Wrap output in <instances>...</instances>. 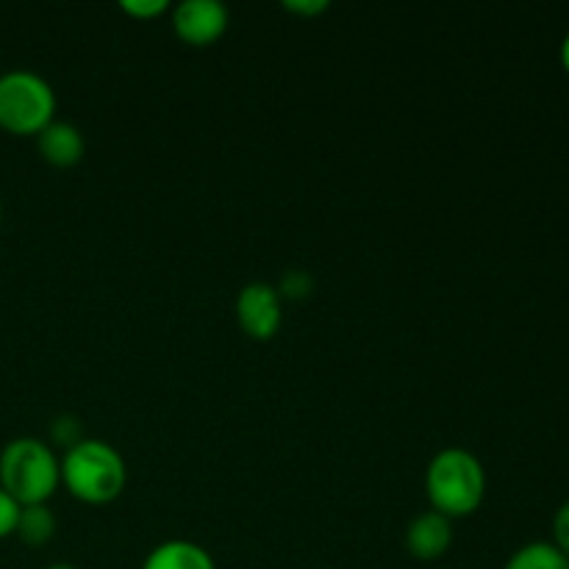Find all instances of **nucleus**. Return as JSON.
<instances>
[{
    "label": "nucleus",
    "instance_id": "dca6fc26",
    "mask_svg": "<svg viewBox=\"0 0 569 569\" xmlns=\"http://www.w3.org/2000/svg\"><path fill=\"white\" fill-rule=\"evenodd\" d=\"M553 533H556V548L561 550V553L569 559V503H565L559 509V515H556L553 520Z\"/></svg>",
    "mask_w": 569,
    "mask_h": 569
},
{
    "label": "nucleus",
    "instance_id": "9d476101",
    "mask_svg": "<svg viewBox=\"0 0 569 569\" xmlns=\"http://www.w3.org/2000/svg\"><path fill=\"white\" fill-rule=\"evenodd\" d=\"M14 533L22 539V542L31 545V548H42V545H48L56 533L53 511H50L44 503L22 506Z\"/></svg>",
    "mask_w": 569,
    "mask_h": 569
},
{
    "label": "nucleus",
    "instance_id": "7ed1b4c3",
    "mask_svg": "<svg viewBox=\"0 0 569 569\" xmlns=\"http://www.w3.org/2000/svg\"><path fill=\"white\" fill-rule=\"evenodd\" d=\"M428 498L433 511L450 517H465L481 506L487 495V472L481 461L461 448H448L433 456L426 476Z\"/></svg>",
    "mask_w": 569,
    "mask_h": 569
},
{
    "label": "nucleus",
    "instance_id": "0eeeda50",
    "mask_svg": "<svg viewBox=\"0 0 569 569\" xmlns=\"http://www.w3.org/2000/svg\"><path fill=\"white\" fill-rule=\"evenodd\" d=\"M450 542H453V528H450L448 517L439 511H426V515L415 517L406 531V548L420 561L442 559Z\"/></svg>",
    "mask_w": 569,
    "mask_h": 569
},
{
    "label": "nucleus",
    "instance_id": "423d86ee",
    "mask_svg": "<svg viewBox=\"0 0 569 569\" xmlns=\"http://www.w3.org/2000/svg\"><path fill=\"white\" fill-rule=\"evenodd\" d=\"M176 33L189 44H211L226 33L228 9L220 0H183L172 11Z\"/></svg>",
    "mask_w": 569,
    "mask_h": 569
},
{
    "label": "nucleus",
    "instance_id": "aec40b11",
    "mask_svg": "<svg viewBox=\"0 0 569 569\" xmlns=\"http://www.w3.org/2000/svg\"><path fill=\"white\" fill-rule=\"evenodd\" d=\"M0 220H3V203H0Z\"/></svg>",
    "mask_w": 569,
    "mask_h": 569
},
{
    "label": "nucleus",
    "instance_id": "ddd939ff",
    "mask_svg": "<svg viewBox=\"0 0 569 569\" xmlns=\"http://www.w3.org/2000/svg\"><path fill=\"white\" fill-rule=\"evenodd\" d=\"M311 289H315V278H311L309 272H303V270H292V272H287V276H283L278 295H283V298H292V300H300V298H306V295H311Z\"/></svg>",
    "mask_w": 569,
    "mask_h": 569
},
{
    "label": "nucleus",
    "instance_id": "6e6552de",
    "mask_svg": "<svg viewBox=\"0 0 569 569\" xmlns=\"http://www.w3.org/2000/svg\"><path fill=\"white\" fill-rule=\"evenodd\" d=\"M39 139V153L48 164L53 167H72L83 159V133L78 131V126L67 120H53L37 133Z\"/></svg>",
    "mask_w": 569,
    "mask_h": 569
},
{
    "label": "nucleus",
    "instance_id": "9b49d317",
    "mask_svg": "<svg viewBox=\"0 0 569 569\" xmlns=\"http://www.w3.org/2000/svg\"><path fill=\"white\" fill-rule=\"evenodd\" d=\"M506 569H569V559L556 545L533 542L517 550Z\"/></svg>",
    "mask_w": 569,
    "mask_h": 569
},
{
    "label": "nucleus",
    "instance_id": "a211bd4d",
    "mask_svg": "<svg viewBox=\"0 0 569 569\" xmlns=\"http://www.w3.org/2000/svg\"><path fill=\"white\" fill-rule=\"evenodd\" d=\"M561 61H565V67H567V72H569V33H567L565 44H561Z\"/></svg>",
    "mask_w": 569,
    "mask_h": 569
},
{
    "label": "nucleus",
    "instance_id": "f8f14e48",
    "mask_svg": "<svg viewBox=\"0 0 569 569\" xmlns=\"http://www.w3.org/2000/svg\"><path fill=\"white\" fill-rule=\"evenodd\" d=\"M50 439H53L56 445H61L64 450L76 448L78 442H81V426H78V420L72 415H61L56 417L53 426H50Z\"/></svg>",
    "mask_w": 569,
    "mask_h": 569
},
{
    "label": "nucleus",
    "instance_id": "4468645a",
    "mask_svg": "<svg viewBox=\"0 0 569 569\" xmlns=\"http://www.w3.org/2000/svg\"><path fill=\"white\" fill-rule=\"evenodd\" d=\"M22 506L0 487V539L11 537L17 531V520H20Z\"/></svg>",
    "mask_w": 569,
    "mask_h": 569
},
{
    "label": "nucleus",
    "instance_id": "f257e3e1",
    "mask_svg": "<svg viewBox=\"0 0 569 569\" xmlns=\"http://www.w3.org/2000/svg\"><path fill=\"white\" fill-rule=\"evenodd\" d=\"M61 481L83 503H111L120 498L128 481L122 456L103 439H81L61 461Z\"/></svg>",
    "mask_w": 569,
    "mask_h": 569
},
{
    "label": "nucleus",
    "instance_id": "20e7f679",
    "mask_svg": "<svg viewBox=\"0 0 569 569\" xmlns=\"http://www.w3.org/2000/svg\"><path fill=\"white\" fill-rule=\"evenodd\" d=\"M56 114V92L39 72L9 70L0 76V128L17 137L42 131Z\"/></svg>",
    "mask_w": 569,
    "mask_h": 569
},
{
    "label": "nucleus",
    "instance_id": "1a4fd4ad",
    "mask_svg": "<svg viewBox=\"0 0 569 569\" xmlns=\"http://www.w3.org/2000/svg\"><path fill=\"white\" fill-rule=\"evenodd\" d=\"M142 569H217V565L200 545L187 542V539H172V542L159 545L144 559Z\"/></svg>",
    "mask_w": 569,
    "mask_h": 569
},
{
    "label": "nucleus",
    "instance_id": "f03ea898",
    "mask_svg": "<svg viewBox=\"0 0 569 569\" xmlns=\"http://www.w3.org/2000/svg\"><path fill=\"white\" fill-rule=\"evenodd\" d=\"M61 461L33 437L11 439L0 453V487L20 506H39L59 489Z\"/></svg>",
    "mask_w": 569,
    "mask_h": 569
},
{
    "label": "nucleus",
    "instance_id": "f3484780",
    "mask_svg": "<svg viewBox=\"0 0 569 569\" xmlns=\"http://www.w3.org/2000/svg\"><path fill=\"white\" fill-rule=\"evenodd\" d=\"M289 11H298V14H320L328 9V0H287Z\"/></svg>",
    "mask_w": 569,
    "mask_h": 569
},
{
    "label": "nucleus",
    "instance_id": "39448f33",
    "mask_svg": "<svg viewBox=\"0 0 569 569\" xmlns=\"http://www.w3.org/2000/svg\"><path fill=\"white\" fill-rule=\"evenodd\" d=\"M237 317L253 339H272L283 320L281 295L270 283H248L237 298Z\"/></svg>",
    "mask_w": 569,
    "mask_h": 569
},
{
    "label": "nucleus",
    "instance_id": "6ab92c4d",
    "mask_svg": "<svg viewBox=\"0 0 569 569\" xmlns=\"http://www.w3.org/2000/svg\"><path fill=\"white\" fill-rule=\"evenodd\" d=\"M48 569H78V567H72V565H53V567H48Z\"/></svg>",
    "mask_w": 569,
    "mask_h": 569
},
{
    "label": "nucleus",
    "instance_id": "2eb2a0df",
    "mask_svg": "<svg viewBox=\"0 0 569 569\" xmlns=\"http://www.w3.org/2000/svg\"><path fill=\"white\" fill-rule=\"evenodd\" d=\"M120 6L133 17H156L167 11V0H122Z\"/></svg>",
    "mask_w": 569,
    "mask_h": 569
}]
</instances>
